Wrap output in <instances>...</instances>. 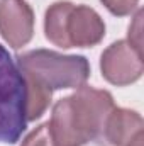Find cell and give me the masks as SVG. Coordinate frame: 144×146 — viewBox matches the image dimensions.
<instances>
[{
  "label": "cell",
  "instance_id": "7c38bea8",
  "mask_svg": "<svg viewBox=\"0 0 144 146\" xmlns=\"http://www.w3.org/2000/svg\"><path fill=\"white\" fill-rule=\"evenodd\" d=\"M102 3L112 12L114 15H129L131 12L136 10L139 0H102Z\"/></svg>",
  "mask_w": 144,
  "mask_h": 146
},
{
  "label": "cell",
  "instance_id": "52a82bcc",
  "mask_svg": "<svg viewBox=\"0 0 144 146\" xmlns=\"http://www.w3.org/2000/svg\"><path fill=\"white\" fill-rule=\"evenodd\" d=\"M143 117L136 110L114 107L105 122L104 139L112 146H127L143 133Z\"/></svg>",
  "mask_w": 144,
  "mask_h": 146
},
{
  "label": "cell",
  "instance_id": "ba28073f",
  "mask_svg": "<svg viewBox=\"0 0 144 146\" xmlns=\"http://www.w3.org/2000/svg\"><path fill=\"white\" fill-rule=\"evenodd\" d=\"M71 9V2H56L46 10V19H44L46 37L53 44L65 48V49L71 48L68 42V36H66V21H68Z\"/></svg>",
  "mask_w": 144,
  "mask_h": 146
},
{
  "label": "cell",
  "instance_id": "30bf717a",
  "mask_svg": "<svg viewBox=\"0 0 144 146\" xmlns=\"http://www.w3.org/2000/svg\"><path fill=\"white\" fill-rule=\"evenodd\" d=\"M20 146H54L53 145V139H51V134H49L48 122L37 126L36 129L22 141Z\"/></svg>",
  "mask_w": 144,
  "mask_h": 146
},
{
  "label": "cell",
  "instance_id": "3957f363",
  "mask_svg": "<svg viewBox=\"0 0 144 146\" xmlns=\"http://www.w3.org/2000/svg\"><path fill=\"white\" fill-rule=\"evenodd\" d=\"M26 80L12 56L0 46V143L14 145L27 127Z\"/></svg>",
  "mask_w": 144,
  "mask_h": 146
},
{
  "label": "cell",
  "instance_id": "277c9868",
  "mask_svg": "<svg viewBox=\"0 0 144 146\" xmlns=\"http://www.w3.org/2000/svg\"><path fill=\"white\" fill-rule=\"evenodd\" d=\"M102 75L108 83L124 87L141 78L144 72L143 54L137 53L127 41H117L102 53Z\"/></svg>",
  "mask_w": 144,
  "mask_h": 146
},
{
  "label": "cell",
  "instance_id": "6da1fadb",
  "mask_svg": "<svg viewBox=\"0 0 144 146\" xmlns=\"http://www.w3.org/2000/svg\"><path fill=\"white\" fill-rule=\"evenodd\" d=\"M114 99L105 90L81 85L73 95L59 99L51 121H48L49 134L54 146H85L104 139V129Z\"/></svg>",
  "mask_w": 144,
  "mask_h": 146
},
{
  "label": "cell",
  "instance_id": "7a4b0ae2",
  "mask_svg": "<svg viewBox=\"0 0 144 146\" xmlns=\"http://www.w3.org/2000/svg\"><path fill=\"white\" fill-rule=\"evenodd\" d=\"M17 66L26 78H31L48 90L80 88L90 76V65L85 56H63L56 51L36 49L17 56Z\"/></svg>",
  "mask_w": 144,
  "mask_h": 146
},
{
  "label": "cell",
  "instance_id": "4fadbf2b",
  "mask_svg": "<svg viewBox=\"0 0 144 146\" xmlns=\"http://www.w3.org/2000/svg\"><path fill=\"white\" fill-rule=\"evenodd\" d=\"M143 143H144V134L143 133H139V134H137V136H136V138H134L127 146H143Z\"/></svg>",
  "mask_w": 144,
  "mask_h": 146
},
{
  "label": "cell",
  "instance_id": "8fae6325",
  "mask_svg": "<svg viewBox=\"0 0 144 146\" xmlns=\"http://www.w3.org/2000/svg\"><path fill=\"white\" fill-rule=\"evenodd\" d=\"M137 53L143 54V10L136 12L132 24L129 26V41H127Z\"/></svg>",
  "mask_w": 144,
  "mask_h": 146
},
{
  "label": "cell",
  "instance_id": "9c48e42d",
  "mask_svg": "<svg viewBox=\"0 0 144 146\" xmlns=\"http://www.w3.org/2000/svg\"><path fill=\"white\" fill-rule=\"evenodd\" d=\"M24 76V75H22ZM26 88H27V99H26V115H27V122L29 121H36L39 119L44 110L48 109L49 102H51V95L53 92L48 90L46 87H42L41 83H37L31 78H26Z\"/></svg>",
  "mask_w": 144,
  "mask_h": 146
},
{
  "label": "cell",
  "instance_id": "5b68a950",
  "mask_svg": "<svg viewBox=\"0 0 144 146\" xmlns=\"http://www.w3.org/2000/svg\"><path fill=\"white\" fill-rule=\"evenodd\" d=\"M0 34L14 49L26 46L32 39L34 14L26 0L0 2Z\"/></svg>",
  "mask_w": 144,
  "mask_h": 146
},
{
  "label": "cell",
  "instance_id": "8992f818",
  "mask_svg": "<svg viewBox=\"0 0 144 146\" xmlns=\"http://www.w3.org/2000/svg\"><path fill=\"white\" fill-rule=\"evenodd\" d=\"M66 36L71 48H90L105 36L102 17L87 5H73L66 21Z\"/></svg>",
  "mask_w": 144,
  "mask_h": 146
}]
</instances>
